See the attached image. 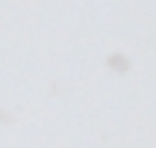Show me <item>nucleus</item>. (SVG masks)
Masks as SVG:
<instances>
[]
</instances>
